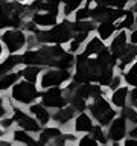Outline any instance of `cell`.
Masks as SVG:
<instances>
[{
	"mask_svg": "<svg viewBox=\"0 0 137 146\" xmlns=\"http://www.w3.org/2000/svg\"><path fill=\"white\" fill-rule=\"evenodd\" d=\"M120 84H122V76L120 75H114L113 78H111V81H110V84H108V87L107 88H110V90H116L117 87H120Z\"/></svg>",
	"mask_w": 137,
	"mask_h": 146,
	"instance_id": "cell-30",
	"label": "cell"
},
{
	"mask_svg": "<svg viewBox=\"0 0 137 146\" xmlns=\"http://www.w3.org/2000/svg\"><path fill=\"white\" fill-rule=\"evenodd\" d=\"M90 135L93 137V139L98 141V143H100V145H107L108 143V137H107V132L104 131V126L102 125H93V128L90 129Z\"/></svg>",
	"mask_w": 137,
	"mask_h": 146,
	"instance_id": "cell-23",
	"label": "cell"
},
{
	"mask_svg": "<svg viewBox=\"0 0 137 146\" xmlns=\"http://www.w3.org/2000/svg\"><path fill=\"white\" fill-rule=\"evenodd\" d=\"M8 96H9L11 104L27 108L31 104L40 100L41 90H40L38 84H32V82H27V81L20 78V79L9 88Z\"/></svg>",
	"mask_w": 137,
	"mask_h": 146,
	"instance_id": "cell-1",
	"label": "cell"
},
{
	"mask_svg": "<svg viewBox=\"0 0 137 146\" xmlns=\"http://www.w3.org/2000/svg\"><path fill=\"white\" fill-rule=\"evenodd\" d=\"M11 113V100L6 93L0 94V119Z\"/></svg>",
	"mask_w": 137,
	"mask_h": 146,
	"instance_id": "cell-26",
	"label": "cell"
},
{
	"mask_svg": "<svg viewBox=\"0 0 137 146\" xmlns=\"http://www.w3.org/2000/svg\"><path fill=\"white\" fill-rule=\"evenodd\" d=\"M6 55V50H5V47H3V44H2V41H0V61L3 59V56Z\"/></svg>",
	"mask_w": 137,
	"mask_h": 146,
	"instance_id": "cell-38",
	"label": "cell"
},
{
	"mask_svg": "<svg viewBox=\"0 0 137 146\" xmlns=\"http://www.w3.org/2000/svg\"><path fill=\"white\" fill-rule=\"evenodd\" d=\"M14 2H18V3H25V2H27V0H14Z\"/></svg>",
	"mask_w": 137,
	"mask_h": 146,
	"instance_id": "cell-40",
	"label": "cell"
},
{
	"mask_svg": "<svg viewBox=\"0 0 137 146\" xmlns=\"http://www.w3.org/2000/svg\"><path fill=\"white\" fill-rule=\"evenodd\" d=\"M5 137H9V132L5 129L2 125H0V139H5Z\"/></svg>",
	"mask_w": 137,
	"mask_h": 146,
	"instance_id": "cell-37",
	"label": "cell"
},
{
	"mask_svg": "<svg viewBox=\"0 0 137 146\" xmlns=\"http://www.w3.org/2000/svg\"><path fill=\"white\" fill-rule=\"evenodd\" d=\"M96 29V34H98V36L102 41H108L111 40V36L117 32V26L116 23L113 21H100L98 23V26L94 27Z\"/></svg>",
	"mask_w": 137,
	"mask_h": 146,
	"instance_id": "cell-19",
	"label": "cell"
},
{
	"mask_svg": "<svg viewBox=\"0 0 137 146\" xmlns=\"http://www.w3.org/2000/svg\"><path fill=\"white\" fill-rule=\"evenodd\" d=\"M40 102L49 110H58L68 104V99L64 93L63 87H50V88L41 90Z\"/></svg>",
	"mask_w": 137,
	"mask_h": 146,
	"instance_id": "cell-6",
	"label": "cell"
},
{
	"mask_svg": "<svg viewBox=\"0 0 137 146\" xmlns=\"http://www.w3.org/2000/svg\"><path fill=\"white\" fill-rule=\"evenodd\" d=\"M105 47H107V46H105V43L99 38V36H93V38H90L87 41L82 53H84L85 56H96V55H99Z\"/></svg>",
	"mask_w": 137,
	"mask_h": 146,
	"instance_id": "cell-20",
	"label": "cell"
},
{
	"mask_svg": "<svg viewBox=\"0 0 137 146\" xmlns=\"http://www.w3.org/2000/svg\"><path fill=\"white\" fill-rule=\"evenodd\" d=\"M122 116L126 119V122L132 123V125H137V111H136V108H132V107L126 108L125 107L122 110Z\"/></svg>",
	"mask_w": 137,
	"mask_h": 146,
	"instance_id": "cell-27",
	"label": "cell"
},
{
	"mask_svg": "<svg viewBox=\"0 0 137 146\" xmlns=\"http://www.w3.org/2000/svg\"><path fill=\"white\" fill-rule=\"evenodd\" d=\"M136 58H137V44L128 43L126 47L123 49V52L120 53V56L117 58L119 64H116V66L119 67V70H120V72H125V68L130 66Z\"/></svg>",
	"mask_w": 137,
	"mask_h": 146,
	"instance_id": "cell-16",
	"label": "cell"
},
{
	"mask_svg": "<svg viewBox=\"0 0 137 146\" xmlns=\"http://www.w3.org/2000/svg\"><path fill=\"white\" fill-rule=\"evenodd\" d=\"M82 0H61V14L63 17L68 18L73 15V12L76 11L79 6H82Z\"/></svg>",
	"mask_w": 137,
	"mask_h": 146,
	"instance_id": "cell-22",
	"label": "cell"
},
{
	"mask_svg": "<svg viewBox=\"0 0 137 146\" xmlns=\"http://www.w3.org/2000/svg\"><path fill=\"white\" fill-rule=\"evenodd\" d=\"M128 43H130V41H128L126 31L125 29H119L117 34L111 36V43H110L108 49H110V52H111V55L114 58H119L120 53L123 52V49L126 47Z\"/></svg>",
	"mask_w": 137,
	"mask_h": 146,
	"instance_id": "cell-15",
	"label": "cell"
},
{
	"mask_svg": "<svg viewBox=\"0 0 137 146\" xmlns=\"http://www.w3.org/2000/svg\"><path fill=\"white\" fill-rule=\"evenodd\" d=\"M63 134H64V129L58 125H46L40 129L38 135V145H64V140H63Z\"/></svg>",
	"mask_w": 137,
	"mask_h": 146,
	"instance_id": "cell-7",
	"label": "cell"
},
{
	"mask_svg": "<svg viewBox=\"0 0 137 146\" xmlns=\"http://www.w3.org/2000/svg\"><path fill=\"white\" fill-rule=\"evenodd\" d=\"M29 34L23 27H5L0 31V41H2L6 53H21L27 47Z\"/></svg>",
	"mask_w": 137,
	"mask_h": 146,
	"instance_id": "cell-2",
	"label": "cell"
},
{
	"mask_svg": "<svg viewBox=\"0 0 137 146\" xmlns=\"http://www.w3.org/2000/svg\"><path fill=\"white\" fill-rule=\"evenodd\" d=\"M93 125H94V122H93V117L90 116V113L79 111L73 117L72 129L73 132H78V134H85V132H90Z\"/></svg>",
	"mask_w": 137,
	"mask_h": 146,
	"instance_id": "cell-12",
	"label": "cell"
},
{
	"mask_svg": "<svg viewBox=\"0 0 137 146\" xmlns=\"http://www.w3.org/2000/svg\"><path fill=\"white\" fill-rule=\"evenodd\" d=\"M126 132H128V122L123 116H119V117L116 116L111 122L108 123L107 137L114 146H116L119 141H122L123 139H125Z\"/></svg>",
	"mask_w": 137,
	"mask_h": 146,
	"instance_id": "cell-8",
	"label": "cell"
},
{
	"mask_svg": "<svg viewBox=\"0 0 137 146\" xmlns=\"http://www.w3.org/2000/svg\"><path fill=\"white\" fill-rule=\"evenodd\" d=\"M18 73H20V78L25 79L27 82H32V84H38L40 75L43 72V67L40 66H23L21 68H17Z\"/></svg>",
	"mask_w": 137,
	"mask_h": 146,
	"instance_id": "cell-18",
	"label": "cell"
},
{
	"mask_svg": "<svg viewBox=\"0 0 137 146\" xmlns=\"http://www.w3.org/2000/svg\"><path fill=\"white\" fill-rule=\"evenodd\" d=\"M134 2H137V0H134Z\"/></svg>",
	"mask_w": 137,
	"mask_h": 146,
	"instance_id": "cell-42",
	"label": "cell"
},
{
	"mask_svg": "<svg viewBox=\"0 0 137 146\" xmlns=\"http://www.w3.org/2000/svg\"><path fill=\"white\" fill-rule=\"evenodd\" d=\"M73 17H75V21H82V20H91V8L88 5H84V6H79L73 12Z\"/></svg>",
	"mask_w": 137,
	"mask_h": 146,
	"instance_id": "cell-25",
	"label": "cell"
},
{
	"mask_svg": "<svg viewBox=\"0 0 137 146\" xmlns=\"http://www.w3.org/2000/svg\"><path fill=\"white\" fill-rule=\"evenodd\" d=\"M9 139L14 145H25V146H34L38 145V140H37L35 134H32L29 131H25L18 126H14L11 131H9Z\"/></svg>",
	"mask_w": 137,
	"mask_h": 146,
	"instance_id": "cell-11",
	"label": "cell"
},
{
	"mask_svg": "<svg viewBox=\"0 0 137 146\" xmlns=\"http://www.w3.org/2000/svg\"><path fill=\"white\" fill-rule=\"evenodd\" d=\"M27 111L40 122L41 126H46V125H49V123L52 122V113H50V110L47 107H44L40 100L31 104L29 107H27Z\"/></svg>",
	"mask_w": 137,
	"mask_h": 146,
	"instance_id": "cell-14",
	"label": "cell"
},
{
	"mask_svg": "<svg viewBox=\"0 0 137 146\" xmlns=\"http://www.w3.org/2000/svg\"><path fill=\"white\" fill-rule=\"evenodd\" d=\"M58 17L59 15H55V14L47 12V11H34V12H31L29 20L38 29H47V27H52L53 25H57L59 20Z\"/></svg>",
	"mask_w": 137,
	"mask_h": 146,
	"instance_id": "cell-10",
	"label": "cell"
},
{
	"mask_svg": "<svg viewBox=\"0 0 137 146\" xmlns=\"http://www.w3.org/2000/svg\"><path fill=\"white\" fill-rule=\"evenodd\" d=\"M126 134L130 135L131 139H134V140H137V125H134V126H132L131 129H130V131L126 132Z\"/></svg>",
	"mask_w": 137,
	"mask_h": 146,
	"instance_id": "cell-35",
	"label": "cell"
},
{
	"mask_svg": "<svg viewBox=\"0 0 137 146\" xmlns=\"http://www.w3.org/2000/svg\"><path fill=\"white\" fill-rule=\"evenodd\" d=\"M122 79L126 82L128 87H136L137 88V75H128V73H125L122 76Z\"/></svg>",
	"mask_w": 137,
	"mask_h": 146,
	"instance_id": "cell-31",
	"label": "cell"
},
{
	"mask_svg": "<svg viewBox=\"0 0 137 146\" xmlns=\"http://www.w3.org/2000/svg\"><path fill=\"white\" fill-rule=\"evenodd\" d=\"M31 12L34 11H47L55 15L61 14V0H32L27 5Z\"/></svg>",
	"mask_w": 137,
	"mask_h": 146,
	"instance_id": "cell-13",
	"label": "cell"
},
{
	"mask_svg": "<svg viewBox=\"0 0 137 146\" xmlns=\"http://www.w3.org/2000/svg\"><path fill=\"white\" fill-rule=\"evenodd\" d=\"M125 73H128V75H137V58L134 59V61H132V66L128 68Z\"/></svg>",
	"mask_w": 137,
	"mask_h": 146,
	"instance_id": "cell-34",
	"label": "cell"
},
{
	"mask_svg": "<svg viewBox=\"0 0 137 146\" xmlns=\"http://www.w3.org/2000/svg\"><path fill=\"white\" fill-rule=\"evenodd\" d=\"M78 143H79L81 146H84V145H93V146H96V145H98V141H96L90 134H85L84 137H81V139L78 140Z\"/></svg>",
	"mask_w": 137,
	"mask_h": 146,
	"instance_id": "cell-32",
	"label": "cell"
},
{
	"mask_svg": "<svg viewBox=\"0 0 137 146\" xmlns=\"http://www.w3.org/2000/svg\"><path fill=\"white\" fill-rule=\"evenodd\" d=\"M123 143H125V146H137V140H134V139L130 137V139H126Z\"/></svg>",
	"mask_w": 137,
	"mask_h": 146,
	"instance_id": "cell-36",
	"label": "cell"
},
{
	"mask_svg": "<svg viewBox=\"0 0 137 146\" xmlns=\"http://www.w3.org/2000/svg\"><path fill=\"white\" fill-rule=\"evenodd\" d=\"M18 79H20V73H18V70H14V72H9V73L2 75L0 76V94L8 93L9 88H11Z\"/></svg>",
	"mask_w": 137,
	"mask_h": 146,
	"instance_id": "cell-21",
	"label": "cell"
},
{
	"mask_svg": "<svg viewBox=\"0 0 137 146\" xmlns=\"http://www.w3.org/2000/svg\"><path fill=\"white\" fill-rule=\"evenodd\" d=\"M99 3V5H107V6H111V8H125L130 0H96L94 5Z\"/></svg>",
	"mask_w": 137,
	"mask_h": 146,
	"instance_id": "cell-28",
	"label": "cell"
},
{
	"mask_svg": "<svg viewBox=\"0 0 137 146\" xmlns=\"http://www.w3.org/2000/svg\"><path fill=\"white\" fill-rule=\"evenodd\" d=\"M0 125H2L5 129H6L8 132L12 129L14 126H15V123H14V119H12V116H11V113L8 114V116H5V117H2L0 119Z\"/></svg>",
	"mask_w": 137,
	"mask_h": 146,
	"instance_id": "cell-29",
	"label": "cell"
},
{
	"mask_svg": "<svg viewBox=\"0 0 137 146\" xmlns=\"http://www.w3.org/2000/svg\"><path fill=\"white\" fill-rule=\"evenodd\" d=\"M128 41L132 43V44H137V27H136V29H132L131 34L128 35Z\"/></svg>",
	"mask_w": 137,
	"mask_h": 146,
	"instance_id": "cell-33",
	"label": "cell"
},
{
	"mask_svg": "<svg viewBox=\"0 0 137 146\" xmlns=\"http://www.w3.org/2000/svg\"><path fill=\"white\" fill-rule=\"evenodd\" d=\"M120 20H122V21L119 23V25H116V26H117V31H119V29H125V31L131 29V27L136 25L134 11H132V9H128V11L125 12V15H123Z\"/></svg>",
	"mask_w": 137,
	"mask_h": 146,
	"instance_id": "cell-24",
	"label": "cell"
},
{
	"mask_svg": "<svg viewBox=\"0 0 137 146\" xmlns=\"http://www.w3.org/2000/svg\"><path fill=\"white\" fill-rule=\"evenodd\" d=\"M131 9H132V11H134V12H137V2H136V3H134V6H132V8H131Z\"/></svg>",
	"mask_w": 137,
	"mask_h": 146,
	"instance_id": "cell-39",
	"label": "cell"
},
{
	"mask_svg": "<svg viewBox=\"0 0 137 146\" xmlns=\"http://www.w3.org/2000/svg\"><path fill=\"white\" fill-rule=\"evenodd\" d=\"M11 116L14 119L15 126L21 128V129H25V131H29V132H32V134H35V135L38 134L40 129L43 128L40 125V122L37 120L27 110H25V107L11 104Z\"/></svg>",
	"mask_w": 137,
	"mask_h": 146,
	"instance_id": "cell-5",
	"label": "cell"
},
{
	"mask_svg": "<svg viewBox=\"0 0 137 146\" xmlns=\"http://www.w3.org/2000/svg\"><path fill=\"white\" fill-rule=\"evenodd\" d=\"M128 96H130V87H117L111 93V105L119 110H123L128 104Z\"/></svg>",
	"mask_w": 137,
	"mask_h": 146,
	"instance_id": "cell-17",
	"label": "cell"
},
{
	"mask_svg": "<svg viewBox=\"0 0 137 146\" xmlns=\"http://www.w3.org/2000/svg\"><path fill=\"white\" fill-rule=\"evenodd\" d=\"M87 110L90 111V116L93 117V120H96L102 126H107L108 123L117 116V111L114 110V107L104 98V96L91 99V104H88Z\"/></svg>",
	"mask_w": 137,
	"mask_h": 146,
	"instance_id": "cell-3",
	"label": "cell"
},
{
	"mask_svg": "<svg viewBox=\"0 0 137 146\" xmlns=\"http://www.w3.org/2000/svg\"><path fill=\"white\" fill-rule=\"evenodd\" d=\"M132 105H134V108H136V111H137V100H136V102L132 104Z\"/></svg>",
	"mask_w": 137,
	"mask_h": 146,
	"instance_id": "cell-41",
	"label": "cell"
},
{
	"mask_svg": "<svg viewBox=\"0 0 137 146\" xmlns=\"http://www.w3.org/2000/svg\"><path fill=\"white\" fill-rule=\"evenodd\" d=\"M72 75L73 73H70V70L58 67H44L38 79V87L40 90H46L50 87H63L68 81H72Z\"/></svg>",
	"mask_w": 137,
	"mask_h": 146,
	"instance_id": "cell-4",
	"label": "cell"
},
{
	"mask_svg": "<svg viewBox=\"0 0 137 146\" xmlns=\"http://www.w3.org/2000/svg\"><path fill=\"white\" fill-rule=\"evenodd\" d=\"M75 116H76V110L70 104H67L52 113V122H55L58 126H61L63 129H66V128H70V123Z\"/></svg>",
	"mask_w": 137,
	"mask_h": 146,
	"instance_id": "cell-9",
	"label": "cell"
}]
</instances>
